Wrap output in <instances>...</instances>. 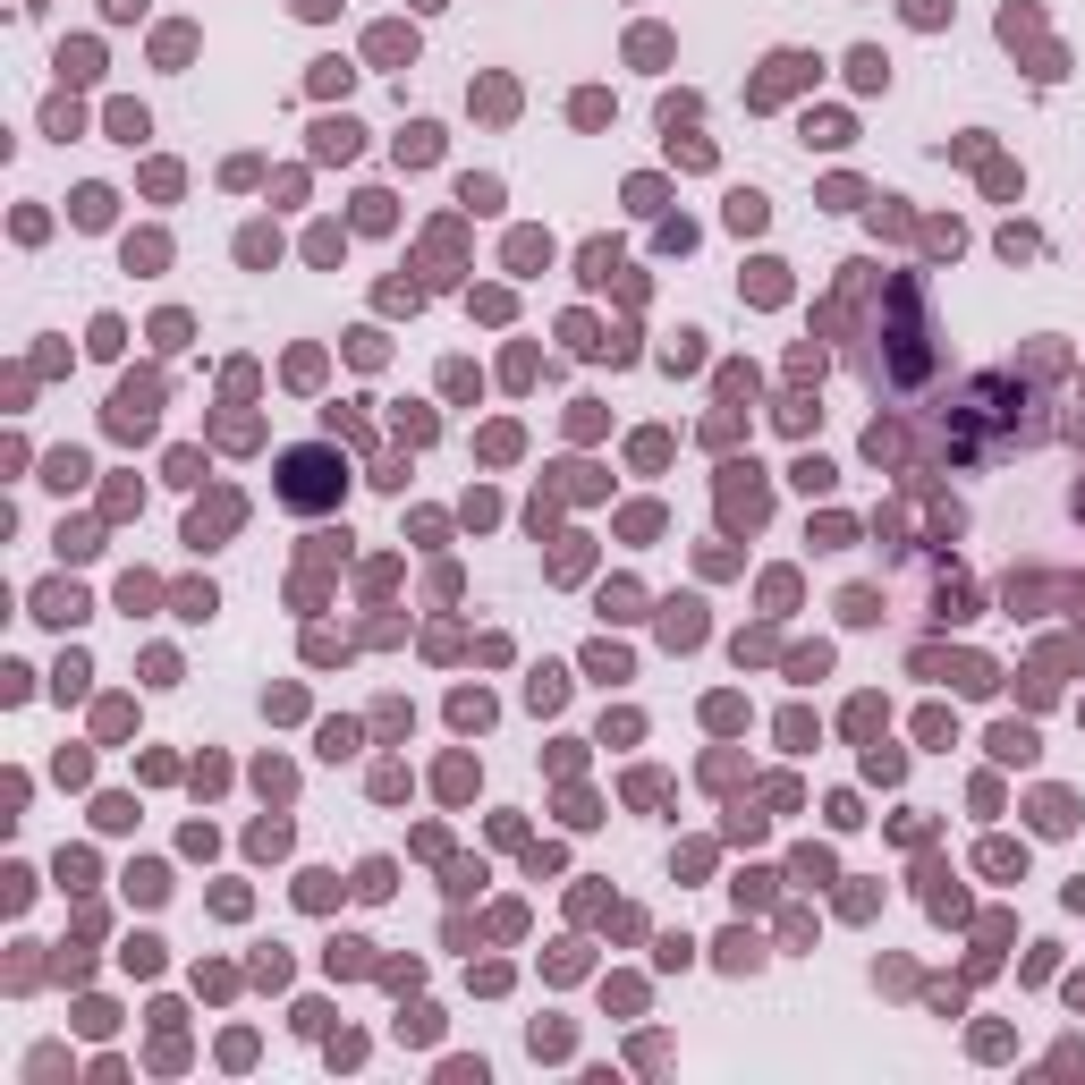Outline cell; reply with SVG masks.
I'll use <instances>...</instances> for the list:
<instances>
[{
  "label": "cell",
  "mask_w": 1085,
  "mask_h": 1085,
  "mask_svg": "<svg viewBox=\"0 0 1085 1085\" xmlns=\"http://www.w3.org/2000/svg\"><path fill=\"white\" fill-rule=\"evenodd\" d=\"M933 365H941V348H933V314H924V289H916V272H899L891 289H882V348L865 357V373H874V390H924L933 382Z\"/></svg>",
  "instance_id": "1"
},
{
  "label": "cell",
  "mask_w": 1085,
  "mask_h": 1085,
  "mask_svg": "<svg viewBox=\"0 0 1085 1085\" xmlns=\"http://www.w3.org/2000/svg\"><path fill=\"white\" fill-rule=\"evenodd\" d=\"M1018 382H1001V373H984V382H967V399L950 407V458L958 467H984V458L1009 450V433L1026 441V416H1018Z\"/></svg>",
  "instance_id": "2"
},
{
  "label": "cell",
  "mask_w": 1085,
  "mask_h": 1085,
  "mask_svg": "<svg viewBox=\"0 0 1085 1085\" xmlns=\"http://www.w3.org/2000/svg\"><path fill=\"white\" fill-rule=\"evenodd\" d=\"M340 492H348L340 450H289V458H280V501H289V509H306V518H314V509H331Z\"/></svg>",
  "instance_id": "3"
}]
</instances>
